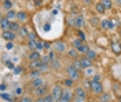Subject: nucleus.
Instances as JSON below:
<instances>
[{"label": "nucleus", "instance_id": "obj_1", "mask_svg": "<svg viewBox=\"0 0 121 102\" xmlns=\"http://www.w3.org/2000/svg\"><path fill=\"white\" fill-rule=\"evenodd\" d=\"M66 72H68V76L73 80H78L80 79V69H77L74 65H70L66 68Z\"/></svg>", "mask_w": 121, "mask_h": 102}, {"label": "nucleus", "instance_id": "obj_2", "mask_svg": "<svg viewBox=\"0 0 121 102\" xmlns=\"http://www.w3.org/2000/svg\"><path fill=\"white\" fill-rule=\"evenodd\" d=\"M91 91L94 93V94L96 95H100L103 93V86H102V83L100 81H91Z\"/></svg>", "mask_w": 121, "mask_h": 102}, {"label": "nucleus", "instance_id": "obj_3", "mask_svg": "<svg viewBox=\"0 0 121 102\" xmlns=\"http://www.w3.org/2000/svg\"><path fill=\"white\" fill-rule=\"evenodd\" d=\"M74 95H76V101L77 102H83L87 99V93L84 91V88H81V87H77L76 88Z\"/></svg>", "mask_w": 121, "mask_h": 102}, {"label": "nucleus", "instance_id": "obj_4", "mask_svg": "<svg viewBox=\"0 0 121 102\" xmlns=\"http://www.w3.org/2000/svg\"><path fill=\"white\" fill-rule=\"evenodd\" d=\"M62 93H63V90H62V87H60L59 84H55V86L52 87V90H51V94H52L55 101H58L60 97H62Z\"/></svg>", "mask_w": 121, "mask_h": 102}, {"label": "nucleus", "instance_id": "obj_5", "mask_svg": "<svg viewBox=\"0 0 121 102\" xmlns=\"http://www.w3.org/2000/svg\"><path fill=\"white\" fill-rule=\"evenodd\" d=\"M1 37L4 40H7V41H14L15 37H17V35H15L14 31H3V33H1Z\"/></svg>", "mask_w": 121, "mask_h": 102}, {"label": "nucleus", "instance_id": "obj_6", "mask_svg": "<svg viewBox=\"0 0 121 102\" xmlns=\"http://www.w3.org/2000/svg\"><path fill=\"white\" fill-rule=\"evenodd\" d=\"M54 48L56 53H65L66 51V44L63 41H55L54 43Z\"/></svg>", "mask_w": 121, "mask_h": 102}, {"label": "nucleus", "instance_id": "obj_7", "mask_svg": "<svg viewBox=\"0 0 121 102\" xmlns=\"http://www.w3.org/2000/svg\"><path fill=\"white\" fill-rule=\"evenodd\" d=\"M58 101H59V102H69V101H72V93H70L69 90H63L62 97H60Z\"/></svg>", "mask_w": 121, "mask_h": 102}, {"label": "nucleus", "instance_id": "obj_8", "mask_svg": "<svg viewBox=\"0 0 121 102\" xmlns=\"http://www.w3.org/2000/svg\"><path fill=\"white\" fill-rule=\"evenodd\" d=\"M47 91H48V87L45 86H41V87H37V88H35V95H37V97H44L47 94Z\"/></svg>", "mask_w": 121, "mask_h": 102}, {"label": "nucleus", "instance_id": "obj_9", "mask_svg": "<svg viewBox=\"0 0 121 102\" xmlns=\"http://www.w3.org/2000/svg\"><path fill=\"white\" fill-rule=\"evenodd\" d=\"M112 51L116 55H121V43L120 41H112Z\"/></svg>", "mask_w": 121, "mask_h": 102}, {"label": "nucleus", "instance_id": "obj_10", "mask_svg": "<svg viewBox=\"0 0 121 102\" xmlns=\"http://www.w3.org/2000/svg\"><path fill=\"white\" fill-rule=\"evenodd\" d=\"M10 19H8L7 17H1V19H0V26H1V31H8L10 29Z\"/></svg>", "mask_w": 121, "mask_h": 102}, {"label": "nucleus", "instance_id": "obj_11", "mask_svg": "<svg viewBox=\"0 0 121 102\" xmlns=\"http://www.w3.org/2000/svg\"><path fill=\"white\" fill-rule=\"evenodd\" d=\"M30 86H32V88H37V87H41V86H44V80H43L41 77L33 79V80H32V83H30Z\"/></svg>", "mask_w": 121, "mask_h": 102}, {"label": "nucleus", "instance_id": "obj_12", "mask_svg": "<svg viewBox=\"0 0 121 102\" xmlns=\"http://www.w3.org/2000/svg\"><path fill=\"white\" fill-rule=\"evenodd\" d=\"M80 59H81V63H83V68H85V69H87V68H90L91 65H92V59L88 58L87 55L83 57V58H80Z\"/></svg>", "mask_w": 121, "mask_h": 102}, {"label": "nucleus", "instance_id": "obj_13", "mask_svg": "<svg viewBox=\"0 0 121 102\" xmlns=\"http://www.w3.org/2000/svg\"><path fill=\"white\" fill-rule=\"evenodd\" d=\"M41 65H43V61H41V59H36V61H30V63H29L30 69H39V68H40Z\"/></svg>", "mask_w": 121, "mask_h": 102}, {"label": "nucleus", "instance_id": "obj_14", "mask_svg": "<svg viewBox=\"0 0 121 102\" xmlns=\"http://www.w3.org/2000/svg\"><path fill=\"white\" fill-rule=\"evenodd\" d=\"M78 48H72V50H69L68 51V57L69 58H72V59H76L77 57H78Z\"/></svg>", "mask_w": 121, "mask_h": 102}, {"label": "nucleus", "instance_id": "obj_15", "mask_svg": "<svg viewBox=\"0 0 121 102\" xmlns=\"http://www.w3.org/2000/svg\"><path fill=\"white\" fill-rule=\"evenodd\" d=\"M37 101L39 102H52V101H55V99H54L52 94H45L43 98H39Z\"/></svg>", "mask_w": 121, "mask_h": 102}, {"label": "nucleus", "instance_id": "obj_16", "mask_svg": "<svg viewBox=\"0 0 121 102\" xmlns=\"http://www.w3.org/2000/svg\"><path fill=\"white\" fill-rule=\"evenodd\" d=\"M36 59H40V54L36 50H32V53L29 54V61H36Z\"/></svg>", "mask_w": 121, "mask_h": 102}, {"label": "nucleus", "instance_id": "obj_17", "mask_svg": "<svg viewBox=\"0 0 121 102\" xmlns=\"http://www.w3.org/2000/svg\"><path fill=\"white\" fill-rule=\"evenodd\" d=\"M0 97H1V99H3V101H10V102H11V101H14V98H13V97H11L10 94H7L6 91H1Z\"/></svg>", "mask_w": 121, "mask_h": 102}, {"label": "nucleus", "instance_id": "obj_18", "mask_svg": "<svg viewBox=\"0 0 121 102\" xmlns=\"http://www.w3.org/2000/svg\"><path fill=\"white\" fill-rule=\"evenodd\" d=\"M1 6H3L4 10H11V8H13V1H11V0H3Z\"/></svg>", "mask_w": 121, "mask_h": 102}, {"label": "nucleus", "instance_id": "obj_19", "mask_svg": "<svg viewBox=\"0 0 121 102\" xmlns=\"http://www.w3.org/2000/svg\"><path fill=\"white\" fill-rule=\"evenodd\" d=\"M18 32H19V36H21V37H26V36H29V32H28V28H26V26H21Z\"/></svg>", "mask_w": 121, "mask_h": 102}, {"label": "nucleus", "instance_id": "obj_20", "mask_svg": "<svg viewBox=\"0 0 121 102\" xmlns=\"http://www.w3.org/2000/svg\"><path fill=\"white\" fill-rule=\"evenodd\" d=\"M40 75H41V71L40 69H32V72H30V77L32 79L40 77Z\"/></svg>", "mask_w": 121, "mask_h": 102}, {"label": "nucleus", "instance_id": "obj_21", "mask_svg": "<svg viewBox=\"0 0 121 102\" xmlns=\"http://www.w3.org/2000/svg\"><path fill=\"white\" fill-rule=\"evenodd\" d=\"M17 14H18V13H15V11H13V10H7L6 17H7L8 19H17Z\"/></svg>", "mask_w": 121, "mask_h": 102}, {"label": "nucleus", "instance_id": "obj_22", "mask_svg": "<svg viewBox=\"0 0 121 102\" xmlns=\"http://www.w3.org/2000/svg\"><path fill=\"white\" fill-rule=\"evenodd\" d=\"M17 19H21V21H26V19H28V14H26V13H23V11H19V13L17 14Z\"/></svg>", "mask_w": 121, "mask_h": 102}, {"label": "nucleus", "instance_id": "obj_23", "mask_svg": "<svg viewBox=\"0 0 121 102\" xmlns=\"http://www.w3.org/2000/svg\"><path fill=\"white\" fill-rule=\"evenodd\" d=\"M83 24H84L83 17H77V18H76V21H74V26H76V28H81Z\"/></svg>", "mask_w": 121, "mask_h": 102}, {"label": "nucleus", "instance_id": "obj_24", "mask_svg": "<svg viewBox=\"0 0 121 102\" xmlns=\"http://www.w3.org/2000/svg\"><path fill=\"white\" fill-rule=\"evenodd\" d=\"M81 44H83V39H74L73 41H72V46H73L74 48H78Z\"/></svg>", "mask_w": 121, "mask_h": 102}, {"label": "nucleus", "instance_id": "obj_25", "mask_svg": "<svg viewBox=\"0 0 121 102\" xmlns=\"http://www.w3.org/2000/svg\"><path fill=\"white\" fill-rule=\"evenodd\" d=\"M78 51H80L81 54L85 55L87 53H88V51H90V47H88V46H85V44H81V46L78 47Z\"/></svg>", "mask_w": 121, "mask_h": 102}, {"label": "nucleus", "instance_id": "obj_26", "mask_svg": "<svg viewBox=\"0 0 121 102\" xmlns=\"http://www.w3.org/2000/svg\"><path fill=\"white\" fill-rule=\"evenodd\" d=\"M73 65H74L77 69H80V71H81V69H84V68H83V63H81V59H77V58H76V59H73Z\"/></svg>", "mask_w": 121, "mask_h": 102}, {"label": "nucleus", "instance_id": "obj_27", "mask_svg": "<svg viewBox=\"0 0 121 102\" xmlns=\"http://www.w3.org/2000/svg\"><path fill=\"white\" fill-rule=\"evenodd\" d=\"M10 31H14V32L19 31V25L17 24V22H14V21H11L10 22Z\"/></svg>", "mask_w": 121, "mask_h": 102}, {"label": "nucleus", "instance_id": "obj_28", "mask_svg": "<svg viewBox=\"0 0 121 102\" xmlns=\"http://www.w3.org/2000/svg\"><path fill=\"white\" fill-rule=\"evenodd\" d=\"M102 4L105 6L106 10H110L112 6H113V3H112V0H102Z\"/></svg>", "mask_w": 121, "mask_h": 102}, {"label": "nucleus", "instance_id": "obj_29", "mask_svg": "<svg viewBox=\"0 0 121 102\" xmlns=\"http://www.w3.org/2000/svg\"><path fill=\"white\" fill-rule=\"evenodd\" d=\"M73 79H70V77H68V79H65V81H63V84L68 87V88H70V87H73Z\"/></svg>", "mask_w": 121, "mask_h": 102}, {"label": "nucleus", "instance_id": "obj_30", "mask_svg": "<svg viewBox=\"0 0 121 102\" xmlns=\"http://www.w3.org/2000/svg\"><path fill=\"white\" fill-rule=\"evenodd\" d=\"M96 11H98V13H100V14H105V11H106L105 6H103L102 3H98V4H96Z\"/></svg>", "mask_w": 121, "mask_h": 102}, {"label": "nucleus", "instance_id": "obj_31", "mask_svg": "<svg viewBox=\"0 0 121 102\" xmlns=\"http://www.w3.org/2000/svg\"><path fill=\"white\" fill-rule=\"evenodd\" d=\"M99 101H102V102H106V101H110V95L109 94H100V97H99Z\"/></svg>", "mask_w": 121, "mask_h": 102}, {"label": "nucleus", "instance_id": "obj_32", "mask_svg": "<svg viewBox=\"0 0 121 102\" xmlns=\"http://www.w3.org/2000/svg\"><path fill=\"white\" fill-rule=\"evenodd\" d=\"M85 55H87L88 58H91V59H95V58H96V53H95V51H92V50H90Z\"/></svg>", "mask_w": 121, "mask_h": 102}, {"label": "nucleus", "instance_id": "obj_33", "mask_svg": "<svg viewBox=\"0 0 121 102\" xmlns=\"http://www.w3.org/2000/svg\"><path fill=\"white\" fill-rule=\"evenodd\" d=\"M50 65H51V66H52V68H55V69H59V62H58V61H56V59H52V61H51V63H50Z\"/></svg>", "mask_w": 121, "mask_h": 102}, {"label": "nucleus", "instance_id": "obj_34", "mask_svg": "<svg viewBox=\"0 0 121 102\" xmlns=\"http://www.w3.org/2000/svg\"><path fill=\"white\" fill-rule=\"evenodd\" d=\"M100 25H102V28H103V29H107V28H109V21H107V19H103Z\"/></svg>", "mask_w": 121, "mask_h": 102}, {"label": "nucleus", "instance_id": "obj_35", "mask_svg": "<svg viewBox=\"0 0 121 102\" xmlns=\"http://www.w3.org/2000/svg\"><path fill=\"white\" fill-rule=\"evenodd\" d=\"M21 102H32L30 97H21Z\"/></svg>", "mask_w": 121, "mask_h": 102}, {"label": "nucleus", "instance_id": "obj_36", "mask_svg": "<svg viewBox=\"0 0 121 102\" xmlns=\"http://www.w3.org/2000/svg\"><path fill=\"white\" fill-rule=\"evenodd\" d=\"M6 66H7L8 69H14V63L11 62V61H7L6 62Z\"/></svg>", "mask_w": 121, "mask_h": 102}, {"label": "nucleus", "instance_id": "obj_37", "mask_svg": "<svg viewBox=\"0 0 121 102\" xmlns=\"http://www.w3.org/2000/svg\"><path fill=\"white\" fill-rule=\"evenodd\" d=\"M22 93H23V90H22V88L17 87V90H15V94H17V95H22Z\"/></svg>", "mask_w": 121, "mask_h": 102}, {"label": "nucleus", "instance_id": "obj_38", "mask_svg": "<svg viewBox=\"0 0 121 102\" xmlns=\"http://www.w3.org/2000/svg\"><path fill=\"white\" fill-rule=\"evenodd\" d=\"M14 47V44H13V43H11V41H8L7 44H6V48H7V50H11V48Z\"/></svg>", "mask_w": 121, "mask_h": 102}, {"label": "nucleus", "instance_id": "obj_39", "mask_svg": "<svg viewBox=\"0 0 121 102\" xmlns=\"http://www.w3.org/2000/svg\"><path fill=\"white\" fill-rule=\"evenodd\" d=\"M92 81H100V75H95L94 79H92Z\"/></svg>", "mask_w": 121, "mask_h": 102}, {"label": "nucleus", "instance_id": "obj_40", "mask_svg": "<svg viewBox=\"0 0 121 102\" xmlns=\"http://www.w3.org/2000/svg\"><path fill=\"white\" fill-rule=\"evenodd\" d=\"M44 47V44L40 41V40H37V50H41V48Z\"/></svg>", "mask_w": 121, "mask_h": 102}, {"label": "nucleus", "instance_id": "obj_41", "mask_svg": "<svg viewBox=\"0 0 121 102\" xmlns=\"http://www.w3.org/2000/svg\"><path fill=\"white\" fill-rule=\"evenodd\" d=\"M91 22H92V25H96V24H99V19H98V18H92V21H91Z\"/></svg>", "mask_w": 121, "mask_h": 102}, {"label": "nucleus", "instance_id": "obj_42", "mask_svg": "<svg viewBox=\"0 0 121 102\" xmlns=\"http://www.w3.org/2000/svg\"><path fill=\"white\" fill-rule=\"evenodd\" d=\"M6 88H7V86H6L4 83H1V86H0V90H1V91H6Z\"/></svg>", "mask_w": 121, "mask_h": 102}, {"label": "nucleus", "instance_id": "obj_43", "mask_svg": "<svg viewBox=\"0 0 121 102\" xmlns=\"http://www.w3.org/2000/svg\"><path fill=\"white\" fill-rule=\"evenodd\" d=\"M22 72H23L22 68H17V69H15V73H22Z\"/></svg>", "mask_w": 121, "mask_h": 102}, {"label": "nucleus", "instance_id": "obj_44", "mask_svg": "<svg viewBox=\"0 0 121 102\" xmlns=\"http://www.w3.org/2000/svg\"><path fill=\"white\" fill-rule=\"evenodd\" d=\"M87 73L92 75V73H94V69H91V66H90V68H87Z\"/></svg>", "mask_w": 121, "mask_h": 102}, {"label": "nucleus", "instance_id": "obj_45", "mask_svg": "<svg viewBox=\"0 0 121 102\" xmlns=\"http://www.w3.org/2000/svg\"><path fill=\"white\" fill-rule=\"evenodd\" d=\"M114 28V24L113 22H110V21H109V29H113Z\"/></svg>", "mask_w": 121, "mask_h": 102}, {"label": "nucleus", "instance_id": "obj_46", "mask_svg": "<svg viewBox=\"0 0 121 102\" xmlns=\"http://www.w3.org/2000/svg\"><path fill=\"white\" fill-rule=\"evenodd\" d=\"M78 35H80V37H81V39H85V36H84V33H83V32H80V33H78Z\"/></svg>", "mask_w": 121, "mask_h": 102}, {"label": "nucleus", "instance_id": "obj_47", "mask_svg": "<svg viewBox=\"0 0 121 102\" xmlns=\"http://www.w3.org/2000/svg\"><path fill=\"white\" fill-rule=\"evenodd\" d=\"M44 29H45V31H48V29H50V24H45L44 25Z\"/></svg>", "mask_w": 121, "mask_h": 102}, {"label": "nucleus", "instance_id": "obj_48", "mask_svg": "<svg viewBox=\"0 0 121 102\" xmlns=\"http://www.w3.org/2000/svg\"><path fill=\"white\" fill-rule=\"evenodd\" d=\"M117 3H118V6H121V0H117Z\"/></svg>", "mask_w": 121, "mask_h": 102}, {"label": "nucleus", "instance_id": "obj_49", "mask_svg": "<svg viewBox=\"0 0 121 102\" xmlns=\"http://www.w3.org/2000/svg\"><path fill=\"white\" fill-rule=\"evenodd\" d=\"M84 1H85V3H91V0H84Z\"/></svg>", "mask_w": 121, "mask_h": 102}, {"label": "nucleus", "instance_id": "obj_50", "mask_svg": "<svg viewBox=\"0 0 121 102\" xmlns=\"http://www.w3.org/2000/svg\"><path fill=\"white\" fill-rule=\"evenodd\" d=\"M118 101H120V102H121V95H120V97H118Z\"/></svg>", "mask_w": 121, "mask_h": 102}, {"label": "nucleus", "instance_id": "obj_51", "mask_svg": "<svg viewBox=\"0 0 121 102\" xmlns=\"http://www.w3.org/2000/svg\"><path fill=\"white\" fill-rule=\"evenodd\" d=\"M120 36H121V29H120Z\"/></svg>", "mask_w": 121, "mask_h": 102}]
</instances>
